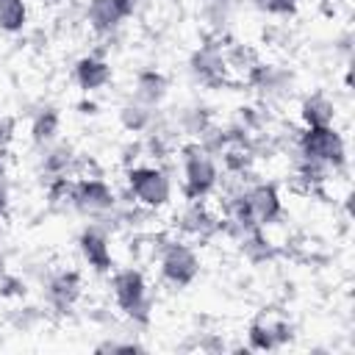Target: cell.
Segmentation results:
<instances>
[{
    "instance_id": "obj_1",
    "label": "cell",
    "mask_w": 355,
    "mask_h": 355,
    "mask_svg": "<svg viewBox=\"0 0 355 355\" xmlns=\"http://www.w3.org/2000/svg\"><path fill=\"white\" fill-rule=\"evenodd\" d=\"M180 158V178H183V197L186 200H208L222 180L216 155H211L197 139L183 141L178 150Z\"/></svg>"
},
{
    "instance_id": "obj_2",
    "label": "cell",
    "mask_w": 355,
    "mask_h": 355,
    "mask_svg": "<svg viewBox=\"0 0 355 355\" xmlns=\"http://www.w3.org/2000/svg\"><path fill=\"white\" fill-rule=\"evenodd\" d=\"M125 189H128V200L147 211H158V208L169 205V200H172V178L161 164L128 166Z\"/></svg>"
},
{
    "instance_id": "obj_3",
    "label": "cell",
    "mask_w": 355,
    "mask_h": 355,
    "mask_svg": "<svg viewBox=\"0 0 355 355\" xmlns=\"http://www.w3.org/2000/svg\"><path fill=\"white\" fill-rule=\"evenodd\" d=\"M111 294L116 311H122L133 324H147L153 300H150V286L136 266H122L111 275Z\"/></svg>"
},
{
    "instance_id": "obj_4",
    "label": "cell",
    "mask_w": 355,
    "mask_h": 355,
    "mask_svg": "<svg viewBox=\"0 0 355 355\" xmlns=\"http://www.w3.org/2000/svg\"><path fill=\"white\" fill-rule=\"evenodd\" d=\"M294 155L316 161V164L327 166L330 172H338L347 164V144H344V136L333 125H327V128H302V133L294 141Z\"/></svg>"
},
{
    "instance_id": "obj_5",
    "label": "cell",
    "mask_w": 355,
    "mask_h": 355,
    "mask_svg": "<svg viewBox=\"0 0 355 355\" xmlns=\"http://www.w3.org/2000/svg\"><path fill=\"white\" fill-rule=\"evenodd\" d=\"M200 255L197 250L191 247V241L186 239H172L166 244H161V252H158V277L164 286L180 291V288H189L197 275H200Z\"/></svg>"
},
{
    "instance_id": "obj_6",
    "label": "cell",
    "mask_w": 355,
    "mask_h": 355,
    "mask_svg": "<svg viewBox=\"0 0 355 355\" xmlns=\"http://www.w3.org/2000/svg\"><path fill=\"white\" fill-rule=\"evenodd\" d=\"M116 191L103 178H75L72 186V208L80 216H89L94 222L108 219L116 208Z\"/></svg>"
},
{
    "instance_id": "obj_7",
    "label": "cell",
    "mask_w": 355,
    "mask_h": 355,
    "mask_svg": "<svg viewBox=\"0 0 355 355\" xmlns=\"http://www.w3.org/2000/svg\"><path fill=\"white\" fill-rule=\"evenodd\" d=\"M241 202L247 219L255 227H269L283 216V197L275 183L269 180H247L241 186Z\"/></svg>"
},
{
    "instance_id": "obj_8",
    "label": "cell",
    "mask_w": 355,
    "mask_h": 355,
    "mask_svg": "<svg viewBox=\"0 0 355 355\" xmlns=\"http://www.w3.org/2000/svg\"><path fill=\"white\" fill-rule=\"evenodd\" d=\"M78 252H80L83 263L92 272L108 275L114 269V247H111V230H108V225L92 219L78 233Z\"/></svg>"
},
{
    "instance_id": "obj_9",
    "label": "cell",
    "mask_w": 355,
    "mask_h": 355,
    "mask_svg": "<svg viewBox=\"0 0 355 355\" xmlns=\"http://www.w3.org/2000/svg\"><path fill=\"white\" fill-rule=\"evenodd\" d=\"M189 75L202 83V86H219L230 78L227 69V50L222 47L219 39L200 44L191 55H189Z\"/></svg>"
},
{
    "instance_id": "obj_10",
    "label": "cell",
    "mask_w": 355,
    "mask_h": 355,
    "mask_svg": "<svg viewBox=\"0 0 355 355\" xmlns=\"http://www.w3.org/2000/svg\"><path fill=\"white\" fill-rule=\"evenodd\" d=\"M294 338V327L288 319L283 316H272V313H261L250 322L247 327V349L252 352H272L286 347Z\"/></svg>"
},
{
    "instance_id": "obj_11",
    "label": "cell",
    "mask_w": 355,
    "mask_h": 355,
    "mask_svg": "<svg viewBox=\"0 0 355 355\" xmlns=\"http://www.w3.org/2000/svg\"><path fill=\"white\" fill-rule=\"evenodd\" d=\"M42 286H44V302L55 313H69L83 294V280L75 269H53L44 275Z\"/></svg>"
},
{
    "instance_id": "obj_12",
    "label": "cell",
    "mask_w": 355,
    "mask_h": 355,
    "mask_svg": "<svg viewBox=\"0 0 355 355\" xmlns=\"http://www.w3.org/2000/svg\"><path fill=\"white\" fill-rule=\"evenodd\" d=\"M175 227L183 239H211L214 233H219V216L208 208L205 200H186V205L175 216Z\"/></svg>"
},
{
    "instance_id": "obj_13",
    "label": "cell",
    "mask_w": 355,
    "mask_h": 355,
    "mask_svg": "<svg viewBox=\"0 0 355 355\" xmlns=\"http://www.w3.org/2000/svg\"><path fill=\"white\" fill-rule=\"evenodd\" d=\"M247 83H250L263 100H269V103L286 100V97L291 94V89H294V78H291L288 69H283V67H277V64H261V61L250 69Z\"/></svg>"
},
{
    "instance_id": "obj_14",
    "label": "cell",
    "mask_w": 355,
    "mask_h": 355,
    "mask_svg": "<svg viewBox=\"0 0 355 355\" xmlns=\"http://www.w3.org/2000/svg\"><path fill=\"white\" fill-rule=\"evenodd\" d=\"M72 78H75V83H78L80 92L92 94V92H100V89H105V86L111 83L114 69H111V64H108L103 55L89 53V55H80V58L75 61Z\"/></svg>"
},
{
    "instance_id": "obj_15",
    "label": "cell",
    "mask_w": 355,
    "mask_h": 355,
    "mask_svg": "<svg viewBox=\"0 0 355 355\" xmlns=\"http://www.w3.org/2000/svg\"><path fill=\"white\" fill-rule=\"evenodd\" d=\"M72 166H75V147L69 141H53V144L42 147V155H39L42 180L72 175Z\"/></svg>"
},
{
    "instance_id": "obj_16",
    "label": "cell",
    "mask_w": 355,
    "mask_h": 355,
    "mask_svg": "<svg viewBox=\"0 0 355 355\" xmlns=\"http://www.w3.org/2000/svg\"><path fill=\"white\" fill-rule=\"evenodd\" d=\"M302 128H327L336 122V103L324 92H311L300 103Z\"/></svg>"
},
{
    "instance_id": "obj_17",
    "label": "cell",
    "mask_w": 355,
    "mask_h": 355,
    "mask_svg": "<svg viewBox=\"0 0 355 355\" xmlns=\"http://www.w3.org/2000/svg\"><path fill=\"white\" fill-rule=\"evenodd\" d=\"M61 133V114L55 105H39L31 114V141L33 147H47L53 141H58Z\"/></svg>"
},
{
    "instance_id": "obj_18",
    "label": "cell",
    "mask_w": 355,
    "mask_h": 355,
    "mask_svg": "<svg viewBox=\"0 0 355 355\" xmlns=\"http://www.w3.org/2000/svg\"><path fill=\"white\" fill-rule=\"evenodd\" d=\"M166 92H169V80H166L164 72H158V69H141L136 75V80H133V94L130 97H136L139 103H144L150 108H158L164 103Z\"/></svg>"
},
{
    "instance_id": "obj_19",
    "label": "cell",
    "mask_w": 355,
    "mask_h": 355,
    "mask_svg": "<svg viewBox=\"0 0 355 355\" xmlns=\"http://www.w3.org/2000/svg\"><path fill=\"white\" fill-rule=\"evenodd\" d=\"M116 116H119V125H122L128 133H147L150 128H155V108L139 103L136 97H128V100L119 105Z\"/></svg>"
},
{
    "instance_id": "obj_20",
    "label": "cell",
    "mask_w": 355,
    "mask_h": 355,
    "mask_svg": "<svg viewBox=\"0 0 355 355\" xmlns=\"http://www.w3.org/2000/svg\"><path fill=\"white\" fill-rule=\"evenodd\" d=\"M28 28V3L25 0H0V31L22 33Z\"/></svg>"
},
{
    "instance_id": "obj_21",
    "label": "cell",
    "mask_w": 355,
    "mask_h": 355,
    "mask_svg": "<svg viewBox=\"0 0 355 355\" xmlns=\"http://www.w3.org/2000/svg\"><path fill=\"white\" fill-rule=\"evenodd\" d=\"M208 125H211V116H208V111L200 108V105H186V108H180V114L175 116V130L183 133V136H189V139H197Z\"/></svg>"
},
{
    "instance_id": "obj_22",
    "label": "cell",
    "mask_w": 355,
    "mask_h": 355,
    "mask_svg": "<svg viewBox=\"0 0 355 355\" xmlns=\"http://www.w3.org/2000/svg\"><path fill=\"white\" fill-rule=\"evenodd\" d=\"M205 19L214 31H225L230 22V0H205Z\"/></svg>"
},
{
    "instance_id": "obj_23",
    "label": "cell",
    "mask_w": 355,
    "mask_h": 355,
    "mask_svg": "<svg viewBox=\"0 0 355 355\" xmlns=\"http://www.w3.org/2000/svg\"><path fill=\"white\" fill-rule=\"evenodd\" d=\"M255 6L263 14H272V17H291L297 11L300 0H255Z\"/></svg>"
},
{
    "instance_id": "obj_24",
    "label": "cell",
    "mask_w": 355,
    "mask_h": 355,
    "mask_svg": "<svg viewBox=\"0 0 355 355\" xmlns=\"http://www.w3.org/2000/svg\"><path fill=\"white\" fill-rule=\"evenodd\" d=\"M8 202H11V180H8L6 150H0V219L8 214Z\"/></svg>"
},
{
    "instance_id": "obj_25",
    "label": "cell",
    "mask_w": 355,
    "mask_h": 355,
    "mask_svg": "<svg viewBox=\"0 0 355 355\" xmlns=\"http://www.w3.org/2000/svg\"><path fill=\"white\" fill-rule=\"evenodd\" d=\"M119 349H133V352H141L144 347H141V344H136V341H114V338H108V341L97 344V352H119Z\"/></svg>"
},
{
    "instance_id": "obj_26",
    "label": "cell",
    "mask_w": 355,
    "mask_h": 355,
    "mask_svg": "<svg viewBox=\"0 0 355 355\" xmlns=\"http://www.w3.org/2000/svg\"><path fill=\"white\" fill-rule=\"evenodd\" d=\"M14 139V119L0 116V150H6V144Z\"/></svg>"
},
{
    "instance_id": "obj_27",
    "label": "cell",
    "mask_w": 355,
    "mask_h": 355,
    "mask_svg": "<svg viewBox=\"0 0 355 355\" xmlns=\"http://www.w3.org/2000/svg\"><path fill=\"white\" fill-rule=\"evenodd\" d=\"M53 3H61V0H53Z\"/></svg>"
}]
</instances>
